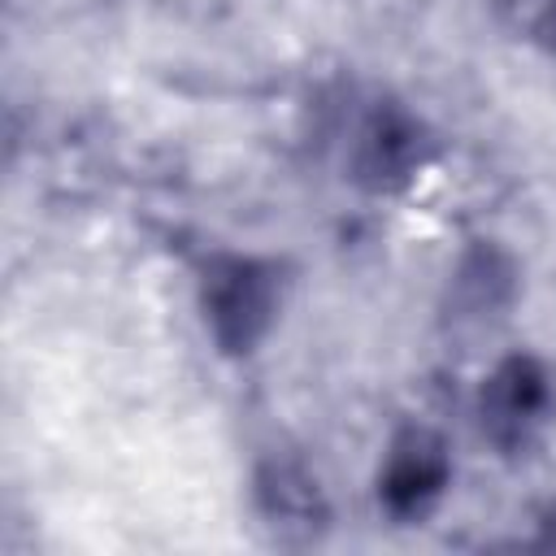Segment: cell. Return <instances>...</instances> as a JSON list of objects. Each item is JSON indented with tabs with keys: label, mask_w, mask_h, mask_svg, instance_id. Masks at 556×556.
Listing matches in <instances>:
<instances>
[{
	"label": "cell",
	"mask_w": 556,
	"mask_h": 556,
	"mask_svg": "<svg viewBox=\"0 0 556 556\" xmlns=\"http://www.w3.org/2000/svg\"><path fill=\"white\" fill-rule=\"evenodd\" d=\"M282 304V274L252 252H217L200 269V317L217 352L248 356L274 330Z\"/></svg>",
	"instance_id": "1"
},
{
	"label": "cell",
	"mask_w": 556,
	"mask_h": 556,
	"mask_svg": "<svg viewBox=\"0 0 556 556\" xmlns=\"http://www.w3.org/2000/svg\"><path fill=\"white\" fill-rule=\"evenodd\" d=\"M556 408V382L552 369L530 356V352H513L504 356L478 391V426L486 434L491 447L500 452H521L539 439V430L552 421Z\"/></svg>",
	"instance_id": "2"
},
{
	"label": "cell",
	"mask_w": 556,
	"mask_h": 556,
	"mask_svg": "<svg viewBox=\"0 0 556 556\" xmlns=\"http://www.w3.org/2000/svg\"><path fill=\"white\" fill-rule=\"evenodd\" d=\"M517 291H521V269L513 252L500 248L495 239H473L465 243V252L447 274L443 321L456 339H482L508 317Z\"/></svg>",
	"instance_id": "3"
},
{
	"label": "cell",
	"mask_w": 556,
	"mask_h": 556,
	"mask_svg": "<svg viewBox=\"0 0 556 556\" xmlns=\"http://www.w3.org/2000/svg\"><path fill=\"white\" fill-rule=\"evenodd\" d=\"M430 156V135L417 113L395 100H378L348 139V174L365 191H400L421 174Z\"/></svg>",
	"instance_id": "4"
},
{
	"label": "cell",
	"mask_w": 556,
	"mask_h": 556,
	"mask_svg": "<svg viewBox=\"0 0 556 556\" xmlns=\"http://www.w3.org/2000/svg\"><path fill=\"white\" fill-rule=\"evenodd\" d=\"M452 482V452L443 434L426 426H404L378 469V504L395 521H421Z\"/></svg>",
	"instance_id": "5"
},
{
	"label": "cell",
	"mask_w": 556,
	"mask_h": 556,
	"mask_svg": "<svg viewBox=\"0 0 556 556\" xmlns=\"http://www.w3.org/2000/svg\"><path fill=\"white\" fill-rule=\"evenodd\" d=\"M252 500L278 543H317L330 526V500L295 456H265L252 473Z\"/></svg>",
	"instance_id": "6"
},
{
	"label": "cell",
	"mask_w": 556,
	"mask_h": 556,
	"mask_svg": "<svg viewBox=\"0 0 556 556\" xmlns=\"http://www.w3.org/2000/svg\"><path fill=\"white\" fill-rule=\"evenodd\" d=\"M534 30H539V43L547 48V56L556 61V0H543V9H539V22H534Z\"/></svg>",
	"instance_id": "7"
},
{
	"label": "cell",
	"mask_w": 556,
	"mask_h": 556,
	"mask_svg": "<svg viewBox=\"0 0 556 556\" xmlns=\"http://www.w3.org/2000/svg\"><path fill=\"white\" fill-rule=\"evenodd\" d=\"M543 543H556V504H552L547 517H543Z\"/></svg>",
	"instance_id": "8"
}]
</instances>
